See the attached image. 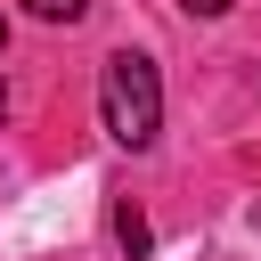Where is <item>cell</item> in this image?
Instances as JSON below:
<instances>
[{
  "label": "cell",
  "instance_id": "6",
  "mask_svg": "<svg viewBox=\"0 0 261 261\" xmlns=\"http://www.w3.org/2000/svg\"><path fill=\"white\" fill-rule=\"evenodd\" d=\"M0 114H8V90H0Z\"/></svg>",
  "mask_w": 261,
  "mask_h": 261
},
{
  "label": "cell",
  "instance_id": "2",
  "mask_svg": "<svg viewBox=\"0 0 261 261\" xmlns=\"http://www.w3.org/2000/svg\"><path fill=\"white\" fill-rule=\"evenodd\" d=\"M114 237H122V253H130V261H147V245H155V237H147V220H139V204H114Z\"/></svg>",
  "mask_w": 261,
  "mask_h": 261
},
{
  "label": "cell",
  "instance_id": "1",
  "mask_svg": "<svg viewBox=\"0 0 261 261\" xmlns=\"http://www.w3.org/2000/svg\"><path fill=\"white\" fill-rule=\"evenodd\" d=\"M98 122H106V139L130 147V155L155 147V130H163V82H155V57H139V49H114V57H106V73H98Z\"/></svg>",
  "mask_w": 261,
  "mask_h": 261
},
{
  "label": "cell",
  "instance_id": "4",
  "mask_svg": "<svg viewBox=\"0 0 261 261\" xmlns=\"http://www.w3.org/2000/svg\"><path fill=\"white\" fill-rule=\"evenodd\" d=\"M188 16H228V0H188Z\"/></svg>",
  "mask_w": 261,
  "mask_h": 261
},
{
  "label": "cell",
  "instance_id": "3",
  "mask_svg": "<svg viewBox=\"0 0 261 261\" xmlns=\"http://www.w3.org/2000/svg\"><path fill=\"white\" fill-rule=\"evenodd\" d=\"M82 8L90 0H24V16H41V24H82Z\"/></svg>",
  "mask_w": 261,
  "mask_h": 261
},
{
  "label": "cell",
  "instance_id": "5",
  "mask_svg": "<svg viewBox=\"0 0 261 261\" xmlns=\"http://www.w3.org/2000/svg\"><path fill=\"white\" fill-rule=\"evenodd\" d=\"M0 49H8V16H0Z\"/></svg>",
  "mask_w": 261,
  "mask_h": 261
}]
</instances>
